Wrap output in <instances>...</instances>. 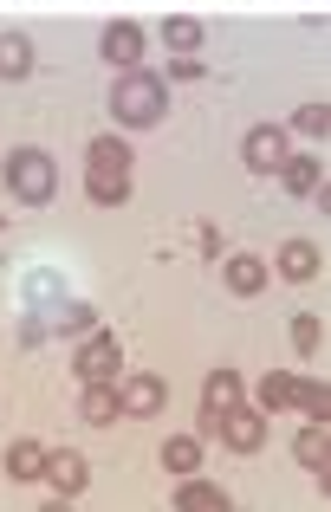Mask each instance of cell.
I'll return each instance as SVG.
<instances>
[{"mask_svg": "<svg viewBox=\"0 0 331 512\" xmlns=\"http://www.w3.org/2000/svg\"><path fill=\"white\" fill-rule=\"evenodd\" d=\"M59 325H65V331H85V325H91V305H65Z\"/></svg>", "mask_w": 331, "mask_h": 512, "instance_id": "cell-26", "label": "cell"}, {"mask_svg": "<svg viewBox=\"0 0 331 512\" xmlns=\"http://www.w3.org/2000/svg\"><path fill=\"white\" fill-rule=\"evenodd\" d=\"M46 480L72 500V493H85V454H72V448H59V454H46Z\"/></svg>", "mask_w": 331, "mask_h": 512, "instance_id": "cell-10", "label": "cell"}, {"mask_svg": "<svg viewBox=\"0 0 331 512\" xmlns=\"http://www.w3.org/2000/svg\"><path fill=\"white\" fill-rule=\"evenodd\" d=\"M176 506L182 512H228V487H215V480H195V474H182V493H176Z\"/></svg>", "mask_w": 331, "mask_h": 512, "instance_id": "cell-8", "label": "cell"}, {"mask_svg": "<svg viewBox=\"0 0 331 512\" xmlns=\"http://www.w3.org/2000/svg\"><path fill=\"white\" fill-rule=\"evenodd\" d=\"M319 247H312V240H286V247H280V273L286 279H312V273H319Z\"/></svg>", "mask_w": 331, "mask_h": 512, "instance_id": "cell-13", "label": "cell"}, {"mask_svg": "<svg viewBox=\"0 0 331 512\" xmlns=\"http://www.w3.org/2000/svg\"><path fill=\"white\" fill-rule=\"evenodd\" d=\"M163 467H169V474H195V467H202V441H195V435L163 441Z\"/></svg>", "mask_w": 331, "mask_h": 512, "instance_id": "cell-17", "label": "cell"}, {"mask_svg": "<svg viewBox=\"0 0 331 512\" xmlns=\"http://www.w3.org/2000/svg\"><path fill=\"white\" fill-rule=\"evenodd\" d=\"M163 104H169V91H163V78H150V72H124V78H117V91H111L117 124H130V130L156 124V117H163Z\"/></svg>", "mask_w": 331, "mask_h": 512, "instance_id": "cell-1", "label": "cell"}, {"mask_svg": "<svg viewBox=\"0 0 331 512\" xmlns=\"http://www.w3.org/2000/svg\"><path fill=\"white\" fill-rule=\"evenodd\" d=\"M104 59L111 65H137L143 59V26H130V20H117V26H104Z\"/></svg>", "mask_w": 331, "mask_h": 512, "instance_id": "cell-9", "label": "cell"}, {"mask_svg": "<svg viewBox=\"0 0 331 512\" xmlns=\"http://www.w3.org/2000/svg\"><path fill=\"white\" fill-rule=\"evenodd\" d=\"M241 156H247V169H260V175H280V169H286V130H273V124H254V130H247V143H241Z\"/></svg>", "mask_w": 331, "mask_h": 512, "instance_id": "cell-4", "label": "cell"}, {"mask_svg": "<svg viewBox=\"0 0 331 512\" xmlns=\"http://www.w3.org/2000/svg\"><path fill=\"white\" fill-rule=\"evenodd\" d=\"M91 169H98V175H130V150L117 137H98V143H91Z\"/></svg>", "mask_w": 331, "mask_h": 512, "instance_id": "cell-19", "label": "cell"}, {"mask_svg": "<svg viewBox=\"0 0 331 512\" xmlns=\"http://www.w3.org/2000/svg\"><path fill=\"white\" fill-rule=\"evenodd\" d=\"M85 195H91V208H124V201H130V175H98V169H91Z\"/></svg>", "mask_w": 331, "mask_h": 512, "instance_id": "cell-12", "label": "cell"}, {"mask_svg": "<svg viewBox=\"0 0 331 512\" xmlns=\"http://www.w3.org/2000/svg\"><path fill=\"white\" fill-rule=\"evenodd\" d=\"M286 188H293V195H312V188L325 182V169H319V156H286Z\"/></svg>", "mask_w": 331, "mask_h": 512, "instance_id": "cell-18", "label": "cell"}, {"mask_svg": "<svg viewBox=\"0 0 331 512\" xmlns=\"http://www.w3.org/2000/svg\"><path fill=\"white\" fill-rule=\"evenodd\" d=\"M7 188L26 201V208H46V201L59 195V169H52L46 150H13L7 156Z\"/></svg>", "mask_w": 331, "mask_h": 512, "instance_id": "cell-2", "label": "cell"}, {"mask_svg": "<svg viewBox=\"0 0 331 512\" xmlns=\"http://www.w3.org/2000/svg\"><path fill=\"white\" fill-rule=\"evenodd\" d=\"M319 338H325V325H319V318H293V344L306 350V357L319 350Z\"/></svg>", "mask_w": 331, "mask_h": 512, "instance_id": "cell-25", "label": "cell"}, {"mask_svg": "<svg viewBox=\"0 0 331 512\" xmlns=\"http://www.w3.org/2000/svg\"><path fill=\"white\" fill-rule=\"evenodd\" d=\"M208 435H221L234 454H254L260 441H267V409H241V402H234V409L215 415V428H208Z\"/></svg>", "mask_w": 331, "mask_h": 512, "instance_id": "cell-3", "label": "cell"}, {"mask_svg": "<svg viewBox=\"0 0 331 512\" xmlns=\"http://www.w3.org/2000/svg\"><path fill=\"white\" fill-rule=\"evenodd\" d=\"M163 39L176 52H195V46H202V20H163Z\"/></svg>", "mask_w": 331, "mask_h": 512, "instance_id": "cell-22", "label": "cell"}, {"mask_svg": "<svg viewBox=\"0 0 331 512\" xmlns=\"http://www.w3.org/2000/svg\"><path fill=\"white\" fill-rule=\"evenodd\" d=\"M260 286H267V260L234 253V260H228V292H241V299H247V292H260Z\"/></svg>", "mask_w": 331, "mask_h": 512, "instance_id": "cell-14", "label": "cell"}, {"mask_svg": "<svg viewBox=\"0 0 331 512\" xmlns=\"http://www.w3.org/2000/svg\"><path fill=\"white\" fill-rule=\"evenodd\" d=\"M33 72V46H26V39H0V78H26Z\"/></svg>", "mask_w": 331, "mask_h": 512, "instance_id": "cell-20", "label": "cell"}, {"mask_svg": "<svg viewBox=\"0 0 331 512\" xmlns=\"http://www.w3.org/2000/svg\"><path fill=\"white\" fill-rule=\"evenodd\" d=\"M293 402H299L306 415H319V422L331 415V389H325V383H293Z\"/></svg>", "mask_w": 331, "mask_h": 512, "instance_id": "cell-21", "label": "cell"}, {"mask_svg": "<svg viewBox=\"0 0 331 512\" xmlns=\"http://www.w3.org/2000/svg\"><path fill=\"white\" fill-rule=\"evenodd\" d=\"M163 402H169L163 376H124V389H117V415H163Z\"/></svg>", "mask_w": 331, "mask_h": 512, "instance_id": "cell-5", "label": "cell"}, {"mask_svg": "<svg viewBox=\"0 0 331 512\" xmlns=\"http://www.w3.org/2000/svg\"><path fill=\"white\" fill-rule=\"evenodd\" d=\"M293 124L306 130V137H319V143H325V130H331V111H325V104H299V117H293Z\"/></svg>", "mask_w": 331, "mask_h": 512, "instance_id": "cell-24", "label": "cell"}, {"mask_svg": "<svg viewBox=\"0 0 331 512\" xmlns=\"http://www.w3.org/2000/svg\"><path fill=\"white\" fill-rule=\"evenodd\" d=\"M117 363H124V344L117 338H91L85 350H78V376H85V383H111Z\"/></svg>", "mask_w": 331, "mask_h": 512, "instance_id": "cell-6", "label": "cell"}, {"mask_svg": "<svg viewBox=\"0 0 331 512\" xmlns=\"http://www.w3.org/2000/svg\"><path fill=\"white\" fill-rule=\"evenodd\" d=\"M286 402H293V376L273 370L267 383H260V409H286Z\"/></svg>", "mask_w": 331, "mask_h": 512, "instance_id": "cell-23", "label": "cell"}, {"mask_svg": "<svg viewBox=\"0 0 331 512\" xmlns=\"http://www.w3.org/2000/svg\"><path fill=\"white\" fill-rule=\"evenodd\" d=\"M293 454H299V467H312V474L325 480V467H331V441H325V422H319V428H299Z\"/></svg>", "mask_w": 331, "mask_h": 512, "instance_id": "cell-11", "label": "cell"}, {"mask_svg": "<svg viewBox=\"0 0 331 512\" xmlns=\"http://www.w3.org/2000/svg\"><path fill=\"white\" fill-rule=\"evenodd\" d=\"M234 402H241V376H234V370H215L202 383V428H215V415L234 409Z\"/></svg>", "mask_w": 331, "mask_h": 512, "instance_id": "cell-7", "label": "cell"}, {"mask_svg": "<svg viewBox=\"0 0 331 512\" xmlns=\"http://www.w3.org/2000/svg\"><path fill=\"white\" fill-rule=\"evenodd\" d=\"M7 474L13 480H39L46 474V448H39V441H13L7 448Z\"/></svg>", "mask_w": 331, "mask_h": 512, "instance_id": "cell-16", "label": "cell"}, {"mask_svg": "<svg viewBox=\"0 0 331 512\" xmlns=\"http://www.w3.org/2000/svg\"><path fill=\"white\" fill-rule=\"evenodd\" d=\"M78 415H85V422H117V389L111 383H85V396H78Z\"/></svg>", "mask_w": 331, "mask_h": 512, "instance_id": "cell-15", "label": "cell"}]
</instances>
